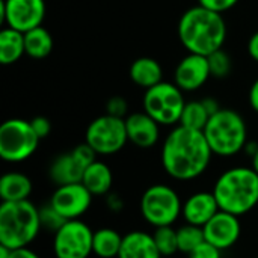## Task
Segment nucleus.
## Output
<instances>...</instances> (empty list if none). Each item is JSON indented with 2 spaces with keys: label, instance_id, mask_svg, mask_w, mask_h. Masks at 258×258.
<instances>
[{
  "label": "nucleus",
  "instance_id": "7ed1b4c3",
  "mask_svg": "<svg viewBox=\"0 0 258 258\" xmlns=\"http://www.w3.org/2000/svg\"><path fill=\"white\" fill-rule=\"evenodd\" d=\"M212 192L222 212L239 218L258 206V174L252 166H233L215 181Z\"/></svg>",
  "mask_w": 258,
  "mask_h": 258
},
{
  "label": "nucleus",
  "instance_id": "f3484780",
  "mask_svg": "<svg viewBox=\"0 0 258 258\" xmlns=\"http://www.w3.org/2000/svg\"><path fill=\"white\" fill-rule=\"evenodd\" d=\"M118 258H163L160 255L153 233L133 230L124 234Z\"/></svg>",
  "mask_w": 258,
  "mask_h": 258
},
{
  "label": "nucleus",
  "instance_id": "1a4fd4ad",
  "mask_svg": "<svg viewBox=\"0 0 258 258\" xmlns=\"http://www.w3.org/2000/svg\"><path fill=\"white\" fill-rule=\"evenodd\" d=\"M94 230L82 219L67 221L51 239L54 258H89L94 255Z\"/></svg>",
  "mask_w": 258,
  "mask_h": 258
},
{
  "label": "nucleus",
  "instance_id": "4be33fe9",
  "mask_svg": "<svg viewBox=\"0 0 258 258\" xmlns=\"http://www.w3.org/2000/svg\"><path fill=\"white\" fill-rule=\"evenodd\" d=\"M26 53L24 33L12 27H5L0 32V63L12 65Z\"/></svg>",
  "mask_w": 258,
  "mask_h": 258
},
{
  "label": "nucleus",
  "instance_id": "c756f323",
  "mask_svg": "<svg viewBox=\"0 0 258 258\" xmlns=\"http://www.w3.org/2000/svg\"><path fill=\"white\" fill-rule=\"evenodd\" d=\"M71 153L74 154V157L82 163V166L86 169L91 163H94L95 160H98L97 159V153H95V150L88 144V142H83V144H80V145H77V147H74L73 150H71Z\"/></svg>",
  "mask_w": 258,
  "mask_h": 258
},
{
  "label": "nucleus",
  "instance_id": "ddd939ff",
  "mask_svg": "<svg viewBox=\"0 0 258 258\" xmlns=\"http://www.w3.org/2000/svg\"><path fill=\"white\" fill-rule=\"evenodd\" d=\"M204 239L222 252L231 249L242 237L240 218L219 210L204 227Z\"/></svg>",
  "mask_w": 258,
  "mask_h": 258
},
{
  "label": "nucleus",
  "instance_id": "393cba45",
  "mask_svg": "<svg viewBox=\"0 0 258 258\" xmlns=\"http://www.w3.org/2000/svg\"><path fill=\"white\" fill-rule=\"evenodd\" d=\"M210 118H212V113L206 107L204 101H189V103H186V106L183 109V113L180 118V125L192 128V130L204 132Z\"/></svg>",
  "mask_w": 258,
  "mask_h": 258
},
{
  "label": "nucleus",
  "instance_id": "a878e982",
  "mask_svg": "<svg viewBox=\"0 0 258 258\" xmlns=\"http://www.w3.org/2000/svg\"><path fill=\"white\" fill-rule=\"evenodd\" d=\"M177 237H178V252L186 255H189L195 248H198L206 240L203 228L190 224H184L180 228H177Z\"/></svg>",
  "mask_w": 258,
  "mask_h": 258
},
{
  "label": "nucleus",
  "instance_id": "2f4dec72",
  "mask_svg": "<svg viewBox=\"0 0 258 258\" xmlns=\"http://www.w3.org/2000/svg\"><path fill=\"white\" fill-rule=\"evenodd\" d=\"M106 109H107V115H112V116H116V118H124V115L127 113V101L124 100V97H112L107 104H106Z\"/></svg>",
  "mask_w": 258,
  "mask_h": 258
},
{
  "label": "nucleus",
  "instance_id": "f704fd0d",
  "mask_svg": "<svg viewBox=\"0 0 258 258\" xmlns=\"http://www.w3.org/2000/svg\"><path fill=\"white\" fill-rule=\"evenodd\" d=\"M104 204H106V209L110 213H121L124 210V207H125L122 197L115 194V192H110V194H107L104 197Z\"/></svg>",
  "mask_w": 258,
  "mask_h": 258
},
{
  "label": "nucleus",
  "instance_id": "f03ea898",
  "mask_svg": "<svg viewBox=\"0 0 258 258\" xmlns=\"http://www.w3.org/2000/svg\"><path fill=\"white\" fill-rule=\"evenodd\" d=\"M178 38L189 53L209 56L222 48L227 38V26L219 12L197 5L181 15Z\"/></svg>",
  "mask_w": 258,
  "mask_h": 258
},
{
  "label": "nucleus",
  "instance_id": "7c9ffc66",
  "mask_svg": "<svg viewBox=\"0 0 258 258\" xmlns=\"http://www.w3.org/2000/svg\"><path fill=\"white\" fill-rule=\"evenodd\" d=\"M187 258H222V251L215 245L204 240L198 248H195Z\"/></svg>",
  "mask_w": 258,
  "mask_h": 258
},
{
  "label": "nucleus",
  "instance_id": "e433bc0d",
  "mask_svg": "<svg viewBox=\"0 0 258 258\" xmlns=\"http://www.w3.org/2000/svg\"><path fill=\"white\" fill-rule=\"evenodd\" d=\"M248 53L255 62H258V32H255L248 41Z\"/></svg>",
  "mask_w": 258,
  "mask_h": 258
},
{
  "label": "nucleus",
  "instance_id": "f257e3e1",
  "mask_svg": "<svg viewBox=\"0 0 258 258\" xmlns=\"http://www.w3.org/2000/svg\"><path fill=\"white\" fill-rule=\"evenodd\" d=\"M204 132L183 125L174 127L165 138L160 150V163L166 175L187 183L203 177L213 157Z\"/></svg>",
  "mask_w": 258,
  "mask_h": 258
},
{
  "label": "nucleus",
  "instance_id": "f8f14e48",
  "mask_svg": "<svg viewBox=\"0 0 258 258\" xmlns=\"http://www.w3.org/2000/svg\"><path fill=\"white\" fill-rule=\"evenodd\" d=\"M92 198L94 195L80 181L56 186L48 203L65 221H71L82 219V216L89 212L92 206Z\"/></svg>",
  "mask_w": 258,
  "mask_h": 258
},
{
  "label": "nucleus",
  "instance_id": "a211bd4d",
  "mask_svg": "<svg viewBox=\"0 0 258 258\" xmlns=\"http://www.w3.org/2000/svg\"><path fill=\"white\" fill-rule=\"evenodd\" d=\"M83 172H85V168L74 157L71 151L57 156L50 163V168H48V177L56 186L80 183L83 178Z\"/></svg>",
  "mask_w": 258,
  "mask_h": 258
},
{
  "label": "nucleus",
  "instance_id": "6e6552de",
  "mask_svg": "<svg viewBox=\"0 0 258 258\" xmlns=\"http://www.w3.org/2000/svg\"><path fill=\"white\" fill-rule=\"evenodd\" d=\"M184 106L186 101L183 98V91L175 83L160 82L147 89L144 95V112L160 125L180 124Z\"/></svg>",
  "mask_w": 258,
  "mask_h": 258
},
{
  "label": "nucleus",
  "instance_id": "2eb2a0df",
  "mask_svg": "<svg viewBox=\"0 0 258 258\" xmlns=\"http://www.w3.org/2000/svg\"><path fill=\"white\" fill-rule=\"evenodd\" d=\"M219 204L215 198V194L210 190H200L189 195L183 201L181 218L184 224H190L195 227H204L218 212Z\"/></svg>",
  "mask_w": 258,
  "mask_h": 258
},
{
  "label": "nucleus",
  "instance_id": "bb28decb",
  "mask_svg": "<svg viewBox=\"0 0 258 258\" xmlns=\"http://www.w3.org/2000/svg\"><path fill=\"white\" fill-rule=\"evenodd\" d=\"M153 237L156 246L163 258H169L178 252V237L174 227H159L154 228Z\"/></svg>",
  "mask_w": 258,
  "mask_h": 258
},
{
  "label": "nucleus",
  "instance_id": "b1692460",
  "mask_svg": "<svg viewBox=\"0 0 258 258\" xmlns=\"http://www.w3.org/2000/svg\"><path fill=\"white\" fill-rule=\"evenodd\" d=\"M24 44H26V54L33 59H44L53 50V38L50 32L38 26L24 33Z\"/></svg>",
  "mask_w": 258,
  "mask_h": 258
},
{
  "label": "nucleus",
  "instance_id": "423d86ee",
  "mask_svg": "<svg viewBox=\"0 0 258 258\" xmlns=\"http://www.w3.org/2000/svg\"><path fill=\"white\" fill-rule=\"evenodd\" d=\"M183 201L180 194L166 183L148 186L139 200V212L142 219L153 228L174 227L181 218Z\"/></svg>",
  "mask_w": 258,
  "mask_h": 258
},
{
  "label": "nucleus",
  "instance_id": "5701e85b",
  "mask_svg": "<svg viewBox=\"0 0 258 258\" xmlns=\"http://www.w3.org/2000/svg\"><path fill=\"white\" fill-rule=\"evenodd\" d=\"M122 237L118 230L110 227H103L94 231L92 251L97 258H118L122 245Z\"/></svg>",
  "mask_w": 258,
  "mask_h": 258
},
{
  "label": "nucleus",
  "instance_id": "4c0bfd02",
  "mask_svg": "<svg viewBox=\"0 0 258 258\" xmlns=\"http://www.w3.org/2000/svg\"><path fill=\"white\" fill-rule=\"evenodd\" d=\"M249 104L258 113V79L252 83V86L249 89Z\"/></svg>",
  "mask_w": 258,
  "mask_h": 258
},
{
  "label": "nucleus",
  "instance_id": "0eeeda50",
  "mask_svg": "<svg viewBox=\"0 0 258 258\" xmlns=\"http://www.w3.org/2000/svg\"><path fill=\"white\" fill-rule=\"evenodd\" d=\"M39 141L30 121L11 118L0 125V157L8 163L26 162L36 153Z\"/></svg>",
  "mask_w": 258,
  "mask_h": 258
},
{
  "label": "nucleus",
  "instance_id": "ea45409f",
  "mask_svg": "<svg viewBox=\"0 0 258 258\" xmlns=\"http://www.w3.org/2000/svg\"><path fill=\"white\" fill-rule=\"evenodd\" d=\"M251 166L257 171V174H258V150H257V153L251 157Z\"/></svg>",
  "mask_w": 258,
  "mask_h": 258
},
{
  "label": "nucleus",
  "instance_id": "72a5a7b5",
  "mask_svg": "<svg viewBox=\"0 0 258 258\" xmlns=\"http://www.w3.org/2000/svg\"><path fill=\"white\" fill-rule=\"evenodd\" d=\"M30 124L35 130V133L39 136V139L47 138L51 132V124L45 116H35L33 119H30Z\"/></svg>",
  "mask_w": 258,
  "mask_h": 258
},
{
  "label": "nucleus",
  "instance_id": "dca6fc26",
  "mask_svg": "<svg viewBox=\"0 0 258 258\" xmlns=\"http://www.w3.org/2000/svg\"><path fill=\"white\" fill-rule=\"evenodd\" d=\"M128 142L138 148H153L160 139V124L147 112H136L125 118Z\"/></svg>",
  "mask_w": 258,
  "mask_h": 258
},
{
  "label": "nucleus",
  "instance_id": "6ab92c4d",
  "mask_svg": "<svg viewBox=\"0 0 258 258\" xmlns=\"http://www.w3.org/2000/svg\"><path fill=\"white\" fill-rule=\"evenodd\" d=\"M33 192V183L24 172L9 171L0 178V200L2 203H17L29 200Z\"/></svg>",
  "mask_w": 258,
  "mask_h": 258
},
{
  "label": "nucleus",
  "instance_id": "412c9836",
  "mask_svg": "<svg viewBox=\"0 0 258 258\" xmlns=\"http://www.w3.org/2000/svg\"><path fill=\"white\" fill-rule=\"evenodd\" d=\"M163 77L160 63L153 57H139L130 67V79L145 91L159 85Z\"/></svg>",
  "mask_w": 258,
  "mask_h": 258
},
{
  "label": "nucleus",
  "instance_id": "473e14b6",
  "mask_svg": "<svg viewBox=\"0 0 258 258\" xmlns=\"http://www.w3.org/2000/svg\"><path fill=\"white\" fill-rule=\"evenodd\" d=\"M237 3H239V0H198V5H201L207 9H212L215 12H219V14L234 8Z\"/></svg>",
  "mask_w": 258,
  "mask_h": 258
},
{
  "label": "nucleus",
  "instance_id": "c9c22d12",
  "mask_svg": "<svg viewBox=\"0 0 258 258\" xmlns=\"http://www.w3.org/2000/svg\"><path fill=\"white\" fill-rule=\"evenodd\" d=\"M9 258H42L36 251H33L30 246L27 248H21V249H14L11 252Z\"/></svg>",
  "mask_w": 258,
  "mask_h": 258
},
{
  "label": "nucleus",
  "instance_id": "4468645a",
  "mask_svg": "<svg viewBox=\"0 0 258 258\" xmlns=\"http://www.w3.org/2000/svg\"><path fill=\"white\" fill-rule=\"evenodd\" d=\"M210 77L212 74L207 56L189 53L177 65L174 73V83L181 91L190 92L200 89Z\"/></svg>",
  "mask_w": 258,
  "mask_h": 258
},
{
  "label": "nucleus",
  "instance_id": "aec40b11",
  "mask_svg": "<svg viewBox=\"0 0 258 258\" xmlns=\"http://www.w3.org/2000/svg\"><path fill=\"white\" fill-rule=\"evenodd\" d=\"M82 183L94 197L104 198L107 194L112 192L113 172L107 163H104L103 160H95L85 169Z\"/></svg>",
  "mask_w": 258,
  "mask_h": 258
},
{
  "label": "nucleus",
  "instance_id": "39448f33",
  "mask_svg": "<svg viewBox=\"0 0 258 258\" xmlns=\"http://www.w3.org/2000/svg\"><path fill=\"white\" fill-rule=\"evenodd\" d=\"M206 139L215 156L233 157L245 150L248 128L243 116L233 109H219L204 128Z\"/></svg>",
  "mask_w": 258,
  "mask_h": 258
},
{
  "label": "nucleus",
  "instance_id": "cd10ccee",
  "mask_svg": "<svg viewBox=\"0 0 258 258\" xmlns=\"http://www.w3.org/2000/svg\"><path fill=\"white\" fill-rule=\"evenodd\" d=\"M207 59H209V67H210L212 77L224 79V77H227L230 74V71H231V59L222 48L213 51L212 54H209Z\"/></svg>",
  "mask_w": 258,
  "mask_h": 258
},
{
  "label": "nucleus",
  "instance_id": "58836bf2",
  "mask_svg": "<svg viewBox=\"0 0 258 258\" xmlns=\"http://www.w3.org/2000/svg\"><path fill=\"white\" fill-rule=\"evenodd\" d=\"M11 252H12V249H9V248L0 245V258H9L11 257Z\"/></svg>",
  "mask_w": 258,
  "mask_h": 258
},
{
  "label": "nucleus",
  "instance_id": "9b49d317",
  "mask_svg": "<svg viewBox=\"0 0 258 258\" xmlns=\"http://www.w3.org/2000/svg\"><path fill=\"white\" fill-rule=\"evenodd\" d=\"M45 17L44 0H2L0 18L6 27L23 33L41 26Z\"/></svg>",
  "mask_w": 258,
  "mask_h": 258
},
{
  "label": "nucleus",
  "instance_id": "c85d7f7f",
  "mask_svg": "<svg viewBox=\"0 0 258 258\" xmlns=\"http://www.w3.org/2000/svg\"><path fill=\"white\" fill-rule=\"evenodd\" d=\"M39 221H41V227L44 231H50V233H56L67 221L51 207L50 203L44 204L39 207Z\"/></svg>",
  "mask_w": 258,
  "mask_h": 258
},
{
  "label": "nucleus",
  "instance_id": "9d476101",
  "mask_svg": "<svg viewBox=\"0 0 258 258\" xmlns=\"http://www.w3.org/2000/svg\"><path fill=\"white\" fill-rule=\"evenodd\" d=\"M85 142H88L98 156L119 153L128 142L125 119L107 113L95 118L86 128Z\"/></svg>",
  "mask_w": 258,
  "mask_h": 258
},
{
  "label": "nucleus",
  "instance_id": "20e7f679",
  "mask_svg": "<svg viewBox=\"0 0 258 258\" xmlns=\"http://www.w3.org/2000/svg\"><path fill=\"white\" fill-rule=\"evenodd\" d=\"M41 231L39 207L30 200L0 204V245L12 251L27 248Z\"/></svg>",
  "mask_w": 258,
  "mask_h": 258
}]
</instances>
